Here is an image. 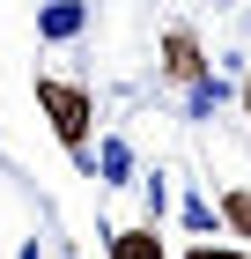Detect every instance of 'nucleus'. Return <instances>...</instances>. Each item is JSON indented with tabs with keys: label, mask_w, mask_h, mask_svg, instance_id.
Segmentation results:
<instances>
[{
	"label": "nucleus",
	"mask_w": 251,
	"mask_h": 259,
	"mask_svg": "<svg viewBox=\"0 0 251 259\" xmlns=\"http://www.w3.org/2000/svg\"><path fill=\"white\" fill-rule=\"evenodd\" d=\"M185 259H251V252H236V244H214V237H207V244H192Z\"/></svg>",
	"instance_id": "nucleus-10"
},
{
	"label": "nucleus",
	"mask_w": 251,
	"mask_h": 259,
	"mask_svg": "<svg viewBox=\"0 0 251 259\" xmlns=\"http://www.w3.org/2000/svg\"><path fill=\"white\" fill-rule=\"evenodd\" d=\"M177 222H185L192 237H222V207H214L207 193H185V207H177Z\"/></svg>",
	"instance_id": "nucleus-7"
},
{
	"label": "nucleus",
	"mask_w": 251,
	"mask_h": 259,
	"mask_svg": "<svg viewBox=\"0 0 251 259\" xmlns=\"http://www.w3.org/2000/svg\"><path fill=\"white\" fill-rule=\"evenodd\" d=\"M236 104H244V119H251V74H244V81H236Z\"/></svg>",
	"instance_id": "nucleus-11"
},
{
	"label": "nucleus",
	"mask_w": 251,
	"mask_h": 259,
	"mask_svg": "<svg viewBox=\"0 0 251 259\" xmlns=\"http://www.w3.org/2000/svg\"><path fill=\"white\" fill-rule=\"evenodd\" d=\"M37 111L52 126V141L74 156L81 178H96V156H89V134H96V97H89V81H67V74H37Z\"/></svg>",
	"instance_id": "nucleus-1"
},
{
	"label": "nucleus",
	"mask_w": 251,
	"mask_h": 259,
	"mask_svg": "<svg viewBox=\"0 0 251 259\" xmlns=\"http://www.w3.org/2000/svg\"><path fill=\"white\" fill-rule=\"evenodd\" d=\"M104 259H170V252L155 222H133V230H104Z\"/></svg>",
	"instance_id": "nucleus-4"
},
{
	"label": "nucleus",
	"mask_w": 251,
	"mask_h": 259,
	"mask_svg": "<svg viewBox=\"0 0 251 259\" xmlns=\"http://www.w3.org/2000/svg\"><path fill=\"white\" fill-rule=\"evenodd\" d=\"M96 185H133V141L126 134H104L96 141Z\"/></svg>",
	"instance_id": "nucleus-6"
},
{
	"label": "nucleus",
	"mask_w": 251,
	"mask_h": 259,
	"mask_svg": "<svg viewBox=\"0 0 251 259\" xmlns=\"http://www.w3.org/2000/svg\"><path fill=\"white\" fill-rule=\"evenodd\" d=\"M67 259H81V252H67Z\"/></svg>",
	"instance_id": "nucleus-13"
},
{
	"label": "nucleus",
	"mask_w": 251,
	"mask_h": 259,
	"mask_svg": "<svg viewBox=\"0 0 251 259\" xmlns=\"http://www.w3.org/2000/svg\"><path fill=\"white\" fill-rule=\"evenodd\" d=\"M155 74L170 81V89H192V81L214 74V60H207V45H199L192 22H170V30H163V60H155Z\"/></svg>",
	"instance_id": "nucleus-2"
},
{
	"label": "nucleus",
	"mask_w": 251,
	"mask_h": 259,
	"mask_svg": "<svg viewBox=\"0 0 251 259\" xmlns=\"http://www.w3.org/2000/svg\"><path fill=\"white\" fill-rule=\"evenodd\" d=\"M15 259H44V252H37V237H22V252H15Z\"/></svg>",
	"instance_id": "nucleus-12"
},
{
	"label": "nucleus",
	"mask_w": 251,
	"mask_h": 259,
	"mask_svg": "<svg viewBox=\"0 0 251 259\" xmlns=\"http://www.w3.org/2000/svg\"><path fill=\"white\" fill-rule=\"evenodd\" d=\"M163 215H170V170H148V178H140V222L163 230Z\"/></svg>",
	"instance_id": "nucleus-8"
},
{
	"label": "nucleus",
	"mask_w": 251,
	"mask_h": 259,
	"mask_svg": "<svg viewBox=\"0 0 251 259\" xmlns=\"http://www.w3.org/2000/svg\"><path fill=\"white\" fill-rule=\"evenodd\" d=\"M214 207H222V222H229L236 237H251V185H229V193L214 200Z\"/></svg>",
	"instance_id": "nucleus-9"
},
{
	"label": "nucleus",
	"mask_w": 251,
	"mask_h": 259,
	"mask_svg": "<svg viewBox=\"0 0 251 259\" xmlns=\"http://www.w3.org/2000/svg\"><path fill=\"white\" fill-rule=\"evenodd\" d=\"M229 97H236V89L222 81V67H214L207 81H192V89H185V104H177V111H185V126H207V119H214V111H222Z\"/></svg>",
	"instance_id": "nucleus-5"
},
{
	"label": "nucleus",
	"mask_w": 251,
	"mask_h": 259,
	"mask_svg": "<svg viewBox=\"0 0 251 259\" xmlns=\"http://www.w3.org/2000/svg\"><path fill=\"white\" fill-rule=\"evenodd\" d=\"M96 22V0H37V45H81Z\"/></svg>",
	"instance_id": "nucleus-3"
}]
</instances>
